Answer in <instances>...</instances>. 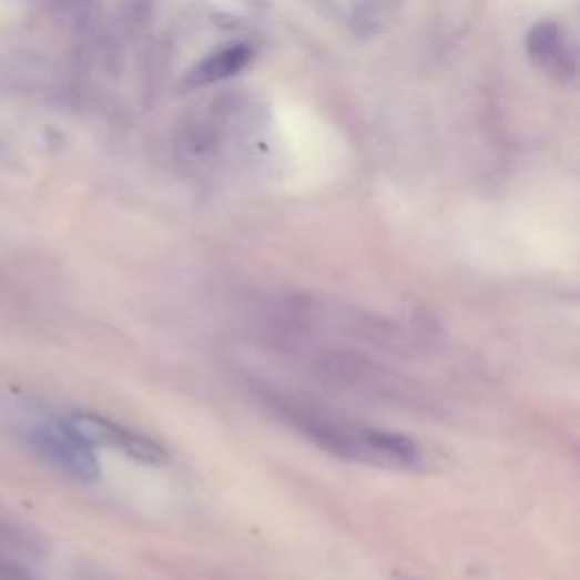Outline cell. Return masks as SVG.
Segmentation results:
<instances>
[{"instance_id": "6da1fadb", "label": "cell", "mask_w": 580, "mask_h": 580, "mask_svg": "<svg viewBox=\"0 0 580 580\" xmlns=\"http://www.w3.org/2000/svg\"><path fill=\"white\" fill-rule=\"evenodd\" d=\"M30 440L43 458L69 471L71 477L80 481H95L100 477L93 445L80 436V431L71 425V419L39 425L30 434Z\"/></svg>"}, {"instance_id": "277c9868", "label": "cell", "mask_w": 580, "mask_h": 580, "mask_svg": "<svg viewBox=\"0 0 580 580\" xmlns=\"http://www.w3.org/2000/svg\"><path fill=\"white\" fill-rule=\"evenodd\" d=\"M526 48H529V55L545 69H551L556 73L560 71H567V62L569 60V52L564 48V39H562V32L556 23L551 21H545V23H538L529 37H526ZM571 71V69H569Z\"/></svg>"}, {"instance_id": "7a4b0ae2", "label": "cell", "mask_w": 580, "mask_h": 580, "mask_svg": "<svg viewBox=\"0 0 580 580\" xmlns=\"http://www.w3.org/2000/svg\"><path fill=\"white\" fill-rule=\"evenodd\" d=\"M71 425L80 431L84 440H89L93 447H110L125 456H130L136 462L145 465H166L169 451L154 442L147 436H141L136 431H130L112 419H104L91 413H78L71 417Z\"/></svg>"}, {"instance_id": "3957f363", "label": "cell", "mask_w": 580, "mask_h": 580, "mask_svg": "<svg viewBox=\"0 0 580 580\" xmlns=\"http://www.w3.org/2000/svg\"><path fill=\"white\" fill-rule=\"evenodd\" d=\"M252 48L245 43H232L227 48H221L216 52H211L206 60H202L186 78L189 87H206L214 82L230 80L238 75L247 64L252 62Z\"/></svg>"}]
</instances>
